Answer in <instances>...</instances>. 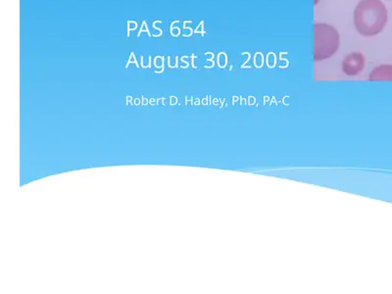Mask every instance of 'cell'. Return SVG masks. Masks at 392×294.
Segmentation results:
<instances>
[{
    "label": "cell",
    "mask_w": 392,
    "mask_h": 294,
    "mask_svg": "<svg viewBox=\"0 0 392 294\" xmlns=\"http://www.w3.org/2000/svg\"><path fill=\"white\" fill-rule=\"evenodd\" d=\"M365 68V57L362 53L352 52L342 61L343 73L347 76L358 75Z\"/></svg>",
    "instance_id": "3"
},
{
    "label": "cell",
    "mask_w": 392,
    "mask_h": 294,
    "mask_svg": "<svg viewBox=\"0 0 392 294\" xmlns=\"http://www.w3.org/2000/svg\"><path fill=\"white\" fill-rule=\"evenodd\" d=\"M388 23V10L381 0H361L354 11V25L364 37L379 35Z\"/></svg>",
    "instance_id": "1"
},
{
    "label": "cell",
    "mask_w": 392,
    "mask_h": 294,
    "mask_svg": "<svg viewBox=\"0 0 392 294\" xmlns=\"http://www.w3.org/2000/svg\"><path fill=\"white\" fill-rule=\"evenodd\" d=\"M370 81H392V66L381 65L374 69L369 76Z\"/></svg>",
    "instance_id": "4"
},
{
    "label": "cell",
    "mask_w": 392,
    "mask_h": 294,
    "mask_svg": "<svg viewBox=\"0 0 392 294\" xmlns=\"http://www.w3.org/2000/svg\"><path fill=\"white\" fill-rule=\"evenodd\" d=\"M340 48V34L332 26L325 23L314 25V60L332 57Z\"/></svg>",
    "instance_id": "2"
}]
</instances>
